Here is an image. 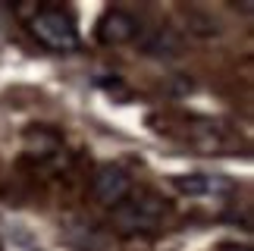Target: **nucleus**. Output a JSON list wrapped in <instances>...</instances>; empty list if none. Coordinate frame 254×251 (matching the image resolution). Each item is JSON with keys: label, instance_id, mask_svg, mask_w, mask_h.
<instances>
[{"label": "nucleus", "instance_id": "7", "mask_svg": "<svg viewBox=\"0 0 254 251\" xmlns=\"http://www.w3.org/2000/svg\"><path fill=\"white\" fill-rule=\"evenodd\" d=\"M220 251H251V248L248 245H223Z\"/></svg>", "mask_w": 254, "mask_h": 251}, {"label": "nucleus", "instance_id": "4", "mask_svg": "<svg viewBox=\"0 0 254 251\" xmlns=\"http://www.w3.org/2000/svg\"><path fill=\"white\" fill-rule=\"evenodd\" d=\"M138 35H141L138 19L126 13V9H107L97 19V38L104 44H126V41H135Z\"/></svg>", "mask_w": 254, "mask_h": 251}, {"label": "nucleus", "instance_id": "1", "mask_svg": "<svg viewBox=\"0 0 254 251\" xmlns=\"http://www.w3.org/2000/svg\"><path fill=\"white\" fill-rule=\"evenodd\" d=\"M167 214H170L167 198H160L157 191H138V195H129L123 204L110 210V223L123 236H138L157 229Z\"/></svg>", "mask_w": 254, "mask_h": 251}, {"label": "nucleus", "instance_id": "5", "mask_svg": "<svg viewBox=\"0 0 254 251\" xmlns=\"http://www.w3.org/2000/svg\"><path fill=\"white\" fill-rule=\"evenodd\" d=\"M138 44L148 57H179L182 54V35L176 28H148L144 35H138Z\"/></svg>", "mask_w": 254, "mask_h": 251}, {"label": "nucleus", "instance_id": "2", "mask_svg": "<svg viewBox=\"0 0 254 251\" xmlns=\"http://www.w3.org/2000/svg\"><path fill=\"white\" fill-rule=\"evenodd\" d=\"M28 32L41 47L57 54H69L79 47V28L75 19L60 6H41L28 16Z\"/></svg>", "mask_w": 254, "mask_h": 251}, {"label": "nucleus", "instance_id": "3", "mask_svg": "<svg viewBox=\"0 0 254 251\" xmlns=\"http://www.w3.org/2000/svg\"><path fill=\"white\" fill-rule=\"evenodd\" d=\"M129 191H132V179H129V173H126L123 167H113V163H107V167H101L94 173V179H91V195L97 204H104V207H116V204H123L126 198H129Z\"/></svg>", "mask_w": 254, "mask_h": 251}, {"label": "nucleus", "instance_id": "6", "mask_svg": "<svg viewBox=\"0 0 254 251\" xmlns=\"http://www.w3.org/2000/svg\"><path fill=\"white\" fill-rule=\"evenodd\" d=\"M173 186L182 195H226L232 191V182L223 176H207V173H191V176H176Z\"/></svg>", "mask_w": 254, "mask_h": 251}]
</instances>
